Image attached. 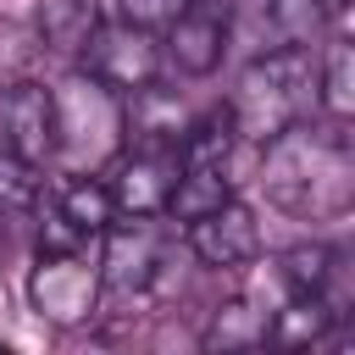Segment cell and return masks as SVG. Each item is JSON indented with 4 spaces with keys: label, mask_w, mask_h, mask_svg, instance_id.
<instances>
[{
    "label": "cell",
    "mask_w": 355,
    "mask_h": 355,
    "mask_svg": "<svg viewBox=\"0 0 355 355\" xmlns=\"http://www.w3.org/2000/svg\"><path fill=\"white\" fill-rule=\"evenodd\" d=\"M261 183L283 211H294L305 222L344 216L355 200V155H349L344 122H327V128L294 122V128L272 133L266 155H261Z\"/></svg>",
    "instance_id": "obj_1"
},
{
    "label": "cell",
    "mask_w": 355,
    "mask_h": 355,
    "mask_svg": "<svg viewBox=\"0 0 355 355\" xmlns=\"http://www.w3.org/2000/svg\"><path fill=\"white\" fill-rule=\"evenodd\" d=\"M316 105V67L305 50H266L250 61V72L239 78V94H233V122H239V139H272L294 122H305Z\"/></svg>",
    "instance_id": "obj_2"
},
{
    "label": "cell",
    "mask_w": 355,
    "mask_h": 355,
    "mask_svg": "<svg viewBox=\"0 0 355 355\" xmlns=\"http://www.w3.org/2000/svg\"><path fill=\"white\" fill-rule=\"evenodd\" d=\"M116 139H122V94H111L89 72L67 78L55 89V150H67L72 161H100L105 150H116Z\"/></svg>",
    "instance_id": "obj_3"
},
{
    "label": "cell",
    "mask_w": 355,
    "mask_h": 355,
    "mask_svg": "<svg viewBox=\"0 0 355 355\" xmlns=\"http://www.w3.org/2000/svg\"><path fill=\"white\" fill-rule=\"evenodd\" d=\"M39 205H44L39 250H89L116 216V200H111L105 178H89V172H72L50 194L39 189Z\"/></svg>",
    "instance_id": "obj_4"
},
{
    "label": "cell",
    "mask_w": 355,
    "mask_h": 355,
    "mask_svg": "<svg viewBox=\"0 0 355 355\" xmlns=\"http://www.w3.org/2000/svg\"><path fill=\"white\" fill-rule=\"evenodd\" d=\"M94 300H100V266H89V250H39L28 272V305L44 322L78 327L94 316Z\"/></svg>",
    "instance_id": "obj_5"
},
{
    "label": "cell",
    "mask_w": 355,
    "mask_h": 355,
    "mask_svg": "<svg viewBox=\"0 0 355 355\" xmlns=\"http://www.w3.org/2000/svg\"><path fill=\"white\" fill-rule=\"evenodd\" d=\"M78 61L111 94H133V89L155 83V72H161V39H155V28H139V22H100Z\"/></svg>",
    "instance_id": "obj_6"
},
{
    "label": "cell",
    "mask_w": 355,
    "mask_h": 355,
    "mask_svg": "<svg viewBox=\"0 0 355 355\" xmlns=\"http://www.w3.org/2000/svg\"><path fill=\"white\" fill-rule=\"evenodd\" d=\"M161 33V61H172L183 78H211L233 44V11L222 0H189Z\"/></svg>",
    "instance_id": "obj_7"
},
{
    "label": "cell",
    "mask_w": 355,
    "mask_h": 355,
    "mask_svg": "<svg viewBox=\"0 0 355 355\" xmlns=\"http://www.w3.org/2000/svg\"><path fill=\"white\" fill-rule=\"evenodd\" d=\"M0 150L33 166L55 155V89H44L39 78L0 83Z\"/></svg>",
    "instance_id": "obj_8"
},
{
    "label": "cell",
    "mask_w": 355,
    "mask_h": 355,
    "mask_svg": "<svg viewBox=\"0 0 355 355\" xmlns=\"http://www.w3.org/2000/svg\"><path fill=\"white\" fill-rule=\"evenodd\" d=\"M100 277L111 288H150L166 266V233L155 227V216H111V227L100 233Z\"/></svg>",
    "instance_id": "obj_9"
},
{
    "label": "cell",
    "mask_w": 355,
    "mask_h": 355,
    "mask_svg": "<svg viewBox=\"0 0 355 355\" xmlns=\"http://www.w3.org/2000/svg\"><path fill=\"white\" fill-rule=\"evenodd\" d=\"M189 250L216 272H239V266H250L261 255V222H255V211L244 200L227 194L222 205L189 216Z\"/></svg>",
    "instance_id": "obj_10"
},
{
    "label": "cell",
    "mask_w": 355,
    "mask_h": 355,
    "mask_svg": "<svg viewBox=\"0 0 355 355\" xmlns=\"http://www.w3.org/2000/svg\"><path fill=\"white\" fill-rule=\"evenodd\" d=\"M172 178H178V150H166V144L122 150L111 178H105V189L116 200V216H155V211H166Z\"/></svg>",
    "instance_id": "obj_11"
},
{
    "label": "cell",
    "mask_w": 355,
    "mask_h": 355,
    "mask_svg": "<svg viewBox=\"0 0 355 355\" xmlns=\"http://www.w3.org/2000/svg\"><path fill=\"white\" fill-rule=\"evenodd\" d=\"M333 0H250L244 6V39L255 44V55L266 50H305L322 22H327Z\"/></svg>",
    "instance_id": "obj_12"
},
{
    "label": "cell",
    "mask_w": 355,
    "mask_h": 355,
    "mask_svg": "<svg viewBox=\"0 0 355 355\" xmlns=\"http://www.w3.org/2000/svg\"><path fill=\"white\" fill-rule=\"evenodd\" d=\"M100 22H105L100 0H39V6H33V39H39L44 55L78 61Z\"/></svg>",
    "instance_id": "obj_13"
},
{
    "label": "cell",
    "mask_w": 355,
    "mask_h": 355,
    "mask_svg": "<svg viewBox=\"0 0 355 355\" xmlns=\"http://www.w3.org/2000/svg\"><path fill=\"white\" fill-rule=\"evenodd\" d=\"M266 333H272V311H261L255 300H227L205 327V349H244V344H261Z\"/></svg>",
    "instance_id": "obj_14"
},
{
    "label": "cell",
    "mask_w": 355,
    "mask_h": 355,
    "mask_svg": "<svg viewBox=\"0 0 355 355\" xmlns=\"http://www.w3.org/2000/svg\"><path fill=\"white\" fill-rule=\"evenodd\" d=\"M222 200H227V166H178L172 194H166V211L178 222H189V216H200V211H211Z\"/></svg>",
    "instance_id": "obj_15"
},
{
    "label": "cell",
    "mask_w": 355,
    "mask_h": 355,
    "mask_svg": "<svg viewBox=\"0 0 355 355\" xmlns=\"http://www.w3.org/2000/svg\"><path fill=\"white\" fill-rule=\"evenodd\" d=\"M316 100L327 111V122H349L355 111V83H349V39H333L316 72Z\"/></svg>",
    "instance_id": "obj_16"
},
{
    "label": "cell",
    "mask_w": 355,
    "mask_h": 355,
    "mask_svg": "<svg viewBox=\"0 0 355 355\" xmlns=\"http://www.w3.org/2000/svg\"><path fill=\"white\" fill-rule=\"evenodd\" d=\"M33 205H39V166L22 161V155H11V150H0V222L22 216Z\"/></svg>",
    "instance_id": "obj_17"
},
{
    "label": "cell",
    "mask_w": 355,
    "mask_h": 355,
    "mask_svg": "<svg viewBox=\"0 0 355 355\" xmlns=\"http://www.w3.org/2000/svg\"><path fill=\"white\" fill-rule=\"evenodd\" d=\"M189 0H122V22H139V28H166L178 11H183Z\"/></svg>",
    "instance_id": "obj_18"
}]
</instances>
